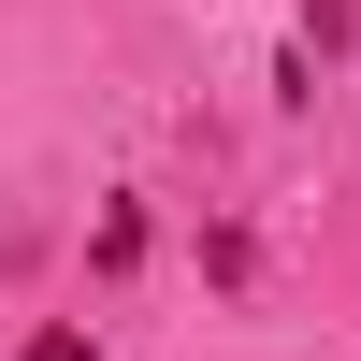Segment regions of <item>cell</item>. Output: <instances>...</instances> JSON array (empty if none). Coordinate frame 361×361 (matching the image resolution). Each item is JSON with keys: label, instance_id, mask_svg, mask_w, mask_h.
<instances>
[{"label": "cell", "instance_id": "cell-2", "mask_svg": "<svg viewBox=\"0 0 361 361\" xmlns=\"http://www.w3.org/2000/svg\"><path fill=\"white\" fill-rule=\"evenodd\" d=\"M15 361H102V347H87V333H73V318H44V333H29Z\"/></svg>", "mask_w": 361, "mask_h": 361}, {"label": "cell", "instance_id": "cell-1", "mask_svg": "<svg viewBox=\"0 0 361 361\" xmlns=\"http://www.w3.org/2000/svg\"><path fill=\"white\" fill-rule=\"evenodd\" d=\"M87 260H102V275H130V260H145V217H130V202H102V231H87Z\"/></svg>", "mask_w": 361, "mask_h": 361}]
</instances>
